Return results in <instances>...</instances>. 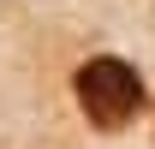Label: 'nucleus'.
Here are the masks:
<instances>
[{"instance_id":"f257e3e1","label":"nucleus","mask_w":155,"mask_h":149,"mask_svg":"<svg viewBox=\"0 0 155 149\" xmlns=\"http://www.w3.org/2000/svg\"><path fill=\"white\" fill-rule=\"evenodd\" d=\"M72 95H78V108H84V119L96 131H125L137 113H143V72H137L131 60L96 54V60L78 66Z\"/></svg>"}]
</instances>
